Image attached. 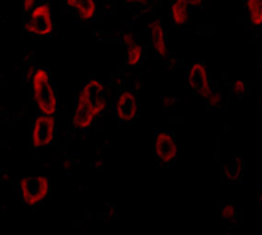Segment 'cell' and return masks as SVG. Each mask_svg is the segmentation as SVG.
<instances>
[{"mask_svg": "<svg viewBox=\"0 0 262 235\" xmlns=\"http://www.w3.org/2000/svg\"><path fill=\"white\" fill-rule=\"evenodd\" d=\"M32 92L42 114L53 116L57 110V96L50 86L48 71L38 69L32 78Z\"/></svg>", "mask_w": 262, "mask_h": 235, "instance_id": "cell-1", "label": "cell"}, {"mask_svg": "<svg viewBox=\"0 0 262 235\" xmlns=\"http://www.w3.org/2000/svg\"><path fill=\"white\" fill-rule=\"evenodd\" d=\"M23 199L27 205H36L50 194V181L45 177H27L20 181Z\"/></svg>", "mask_w": 262, "mask_h": 235, "instance_id": "cell-2", "label": "cell"}, {"mask_svg": "<svg viewBox=\"0 0 262 235\" xmlns=\"http://www.w3.org/2000/svg\"><path fill=\"white\" fill-rule=\"evenodd\" d=\"M78 100L87 103L92 108L95 117L102 114V111L106 108V93H105L103 84L99 82V81H96V79L89 81L82 87L80 96H78Z\"/></svg>", "mask_w": 262, "mask_h": 235, "instance_id": "cell-3", "label": "cell"}, {"mask_svg": "<svg viewBox=\"0 0 262 235\" xmlns=\"http://www.w3.org/2000/svg\"><path fill=\"white\" fill-rule=\"evenodd\" d=\"M27 32L39 36H47L53 30V21H51V9L48 5H39L32 11L30 20L26 24Z\"/></svg>", "mask_w": 262, "mask_h": 235, "instance_id": "cell-4", "label": "cell"}, {"mask_svg": "<svg viewBox=\"0 0 262 235\" xmlns=\"http://www.w3.org/2000/svg\"><path fill=\"white\" fill-rule=\"evenodd\" d=\"M54 129H56V121L54 118L48 114H43L36 118L33 129H32V142L36 147H45L48 145L53 137H54Z\"/></svg>", "mask_w": 262, "mask_h": 235, "instance_id": "cell-5", "label": "cell"}, {"mask_svg": "<svg viewBox=\"0 0 262 235\" xmlns=\"http://www.w3.org/2000/svg\"><path fill=\"white\" fill-rule=\"evenodd\" d=\"M187 84H189V87H192L202 98H207L213 92L211 86L208 82L205 66L202 63H195L190 68L189 75H187Z\"/></svg>", "mask_w": 262, "mask_h": 235, "instance_id": "cell-6", "label": "cell"}, {"mask_svg": "<svg viewBox=\"0 0 262 235\" xmlns=\"http://www.w3.org/2000/svg\"><path fill=\"white\" fill-rule=\"evenodd\" d=\"M137 113H138V102H137L135 95L130 92H123L116 103L117 117L124 123H129L135 118Z\"/></svg>", "mask_w": 262, "mask_h": 235, "instance_id": "cell-7", "label": "cell"}, {"mask_svg": "<svg viewBox=\"0 0 262 235\" xmlns=\"http://www.w3.org/2000/svg\"><path fill=\"white\" fill-rule=\"evenodd\" d=\"M156 153L162 162L168 163L171 160L176 159L177 155V145H176V139L172 138L171 134L161 132L156 137Z\"/></svg>", "mask_w": 262, "mask_h": 235, "instance_id": "cell-8", "label": "cell"}, {"mask_svg": "<svg viewBox=\"0 0 262 235\" xmlns=\"http://www.w3.org/2000/svg\"><path fill=\"white\" fill-rule=\"evenodd\" d=\"M93 118H95V114L92 108L87 103L77 100V110L74 113V126L78 129H87L92 126Z\"/></svg>", "mask_w": 262, "mask_h": 235, "instance_id": "cell-9", "label": "cell"}, {"mask_svg": "<svg viewBox=\"0 0 262 235\" xmlns=\"http://www.w3.org/2000/svg\"><path fill=\"white\" fill-rule=\"evenodd\" d=\"M150 40L153 48L156 50V53L161 57H166L168 56V50H166V44H165V35H163V29H162L161 23L155 21L150 24Z\"/></svg>", "mask_w": 262, "mask_h": 235, "instance_id": "cell-10", "label": "cell"}, {"mask_svg": "<svg viewBox=\"0 0 262 235\" xmlns=\"http://www.w3.org/2000/svg\"><path fill=\"white\" fill-rule=\"evenodd\" d=\"M66 3L77 9L81 20L89 21L95 17V12H96L95 0H66Z\"/></svg>", "mask_w": 262, "mask_h": 235, "instance_id": "cell-11", "label": "cell"}, {"mask_svg": "<svg viewBox=\"0 0 262 235\" xmlns=\"http://www.w3.org/2000/svg\"><path fill=\"white\" fill-rule=\"evenodd\" d=\"M171 17L172 21L177 24V26H184L187 21H189V6L186 3H183L180 0H176L172 5H171Z\"/></svg>", "mask_w": 262, "mask_h": 235, "instance_id": "cell-12", "label": "cell"}, {"mask_svg": "<svg viewBox=\"0 0 262 235\" xmlns=\"http://www.w3.org/2000/svg\"><path fill=\"white\" fill-rule=\"evenodd\" d=\"M243 174V162L242 160H234L228 165L223 166V178L229 183H237L240 181Z\"/></svg>", "mask_w": 262, "mask_h": 235, "instance_id": "cell-13", "label": "cell"}, {"mask_svg": "<svg viewBox=\"0 0 262 235\" xmlns=\"http://www.w3.org/2000/svg\"><path fill=\"white\" fill-rule=\"evenodd\" d=\"M247 11L253 26H262V0H247Z\"/></svg>", "mask_w": 262, "mask_h": 235, "instance_id": "cell-14", "label": "cell"}, {"mask_svg": "<svg viewBox=\"0 0 262 235\" xmlns=\"http://www.w3.org/2000/svg\"><path fill=\"white\" fill-rule=\"evenodd\" d=\"M142 57V48L140 45L134 44L130 47H127V54H126V63L129 66H137L140 63Z\"/></svg>", "mask_w": 262, "mask_h": 235, "instance_id": "cell-15", "label": "cell"}, {"mask_svg": "<svg viewBox=\"0 0 262 235\" xmlns=\"http://www.w3.org/2000/svg\"><path fill=\"white\" fill-rule=\"evenodd\" d=\"M207 102H208V106L211 110H216L221 106V102H222V98H221V93L219 92H211L208 96H207Z\"/></svg>", "mask_w": 262, "mask_h": 235, "instance_id": "cell-16", "label": "cell"}, {"mask_svg": "<svg viewBox=\"0 0 262 235\" xmlns=\"http://www.w3.org/2000/svg\"><path fill=\"white\" fill-rule=\"evenodd\" d=\"M237 208L232 205V204H228V205H225L222 208V217L223 219H226V220H235L237 219Z\"/></svg>", "mask_w": 262, "mask_h": 235, "instance_id": "cell-17", "label": "cell"}, {"mask_svg": "<svg viewBox=\"0 0 262 235\" xmlns=\"http://www.w3.org/2000/svg\"><path fill=\"white\" fill-rule=\"evenodd\" d=\"M244 92H246V84H244V81L237 79V81L234 82V93L238 95V96H242V95H244Z\"/></svg>", "mask_w": 262, "mask_h": 235, "instance_id": "cell-18", "label": "cell"}, {"mask_svg": "<svg viewBox=\"0 0 262 235\" xmlns=\"http://www.w3.org/2000/svg\"><path fill=\"white\" fill-rule=\"evenodd\" d=\"M35 2H36V0H23V8H24V11H26V12L33 11V9H35Z\"/></svg>", "mask_w": 262, "mask_h": 235, "instance_id": "cell-19", "label": "cell"}, {"mask_svg": "<svg viewBox=\"0 0 262 235\" xmlns=\"http://www.w3.org/2000/svg\"><path fill=\"white\" fill-rule=\"evenodd\" d=\"M123 44H124L126 47H130V45H134V44H135V40H134V36H132L130 33L124 35V36H123Z\"/></svg>", "mask_w": 262, "mask_h": 235, "instance_id": "cell-20", "label": "cell"}, {"mask_svg": "<svg viewBox=\"0 0 262 235\" xmlns=\"http://www.w3.org/2000/svg\"><path fill=\"white\" fill-rule=\"evenodd\" d=\"M183 3H186L187 6H201L202 3H204V0H180Z\"/></svg>", "mask_w": 262, "mask_h": 235, "instance_id": "cell-21", "label": "cell"}, {"mask_svg": "<svg viewBox=\"0 0 262 235\" xmlns=\"http://www.w3.org/2000/svg\"><path fill=\"white\" fill-rule=\"evenodd\" d=\"M127 5H145L147 0H126Z\"/></svg>", "mask_w": 262, "mask_h": 235, "instance_id": "cell-22", "label": "cell"}, {"mask_svg": "<svg viewBox=\"0 0 262 235\" xmlns=\"http://www.w3.org/2000/svg\"><path fill=\"white\" fill-rule=\"evenodd\" d=\"M259 201H262V186L259 187Z\"/></svg>", "mask_w": 262, "mask_h": 235, "instance_id": "cell-23", "label": "cell"}]
</instances>
